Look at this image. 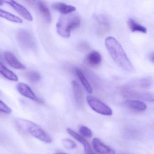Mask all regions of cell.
<instances>
[{
	"mask_svg": "<svg viewBox=\"0 0 154 154\" xmlns=\"http://www.w3.org/2000/svg\"><path fill=\"white\" fill-rule=\"evenodd\" d=\"M128 25L129 28L132 32H141L142 33H146L147 29L146 28L135 21L133 19L130 18L128 20Z\"/></svg>",
	"mask_w": 154,
	"mask_h": 154,
	"instance_id": "ac0fdd59",
	"label": "cell"
},
{
	"mask_svg": "<svg viewBox=\"0 0 154 154\" xmlns=\"http://www.w3.org/2000/svg\"><path fill=\"white\" fill-rule=\"evenodd\" d=\"M72 86L74 96L76 103L80 107H83L84 100L83 94L81 86L77 82L75 81L72 82Z\"/></svg>",
	"mask_w": 154,
	"mask_h": 154,
	"instance_id": "5bb4252c",
	"label": "cell"
},
{
	"mask_svg": "<svg viewBox=\"0 0 154 154\" xmlns=\"http://www.w3.org/2000/svg\"><path fill=\"white\" fill-rule=\"evenodd\" d=\"M152 79L151 77H146L139 80L136 84L143 88H147L151 86L152 84Z\"/></svg>",
	"mask_w": 154,
	"mask_h": 154,
	"instance_id": "603a6c76",
	"label": "cell"
},
{
	"mask_svg": "<svg viewBox=\"0 0 154 154\" xmlns=\"http://www.w3.org/2000/svg\"><path fill=\"white\" fill-rule=\"evenodd\" d=\"M75 72H76V75L79 78V80L81 81V83L83 85L85 89L87 91V92L90 94L92 93V89L91 86L90 85V83L87 81L82 70L79 68H77L75 69Z\"/></svg>",
	"mask_w": 154,
	"mask_h": 154,
	"instance_id": "d6986e66",
	"label": "cell"
},
{
	"mask_svg": "<svg viewBox=\"0 0 154 154\" xmlns=\"http://www.w3.org/2000/svg\"><path fill=\"white\" fill-rule=\"evenodd\" d=\"M4 58L8 64L16 69H25L26 66L21 63L12 53L7 52L4 54Z\"/></svg>",
	"mask_w": 154,
	"mask_h": 154,
	"instance_id": "30bf717a",
	"label": "cell"
},
{
	"mask_svg": "<svg viewBox=\"0 0 154 154\" xmlns=\"http://www.w3.org/2000/svg\"><path fill=\"white\" fill-rule=\"evenodd\" d=\"M17 89L20 94L38 102L41 103V100L38 98L30 87L24 83H19L17 85Z\"/></svg>",
	"mask_w": 154,
	"mask_h": 154,
	"instance_id": "52a82bcc",
	"label": "cell"
},
{
	"mask_svg": "<svg viewBox=\"0 0 154 154\" xmlns=\"http://www.w3.org/2000/svg\"><path fill=\"white\" fill-rule=\"evenodd\" d=\"M102 57L99 52L92 51L88 54L87 57V61L91 65L96 66L100 63Z\"/></svg>",
	"mask_w": 154,
	"mask_h": 154,
	"instance_id": "2e32d148",
	"label": "cell"
},
{
	"mask_svg": "<svg viewBox=\"0 0 154 154\" xmlns=\"http://www.w3.org/2000/svg\"></svg>",
	"mask_w": 154,
	"mask_h": 154,
	"instance_id": "d6a6232c",
	"label": "cell"
},
{
	"mask_svg": "<svg viewBox=\"0 0 154 154\" xmlns=\"http://www.w3.org/2000/svg\"><path fill=\"white\" fill-rule=\"evenodd\" d=\"M122 93L123 95L127 98H134L149 102H153L154 101L153 94L146 92L140 91L128 88H125L122 90Z\"/></svg>",
	"mask_w": 154,
	"mask_h": 154,
	"instance_id": "8992f818",
	"label": "cell"
},
{
	"mask_svg": "<svg viewBox=\"0 0 154 154\" xmlns=\"http://www.w3.org/2000/svg\"><path fill=\"white\" fill-rule=\"evenodd\" d=\"M105 45L114 62L122 69L128 72L133 71V65L126 55L119 42L112 37L105 39Z\"/></svg>",
	"mask_w": 154,
	"mask_h": 154,
	"instance_id": "6da1fadb",
	"label": "cell"
},
{
	"mask_svg": "<svg viewBox=\"0 0 154 154\" xmlns=\"http://www.w3.org/2000/svg\"><path fill=\"white\" fill-rule=\"evenodd\" d=\"M89 48H90L89 45L87 43H85V42H84V43L82 42V43L80 44L79 45V49L80 50H82V51L88 50Z\"/></svg>",
	"mask_w": 154,
	"mask_h": 154,
	"instance_id": "4316f807",
	"label": "cell"
},
{
	"mask_svg": "<svg viewBox=\"0 0 154 154\" xmlns=\"http://www.w3.org/2000/svg\"><path fill=\"white\" fill-rule=\"evenodd\" d=\"M124 104L130 109L138 112L144 111L147 108L146 105L144 102L136 100H126L124 102Z\"/></svg>",
	"mask_w": 154,
	"mask_h": 154,
	"instance_id": "8fae6325",
	"label": "cell"
},
{
	"mask_svg": "<svg viewBox=\"0 0 154 154\" xmlns=\"http://www.w3.org/2000/svg\"><path fill=\"white\" fill-rule=\"evenodd\" d=\"M54 154H67L66 153H63V152H57V153H55Z\"/></svg>",
	"mask_w": 154,
	"mask_h": 154,
	"instance_id": "f1b7e54d",
	"label": "cell"
},
{
	"mask_svg": "<svg viewBox=\"0 0 154 154\" xmlns=\"http://www.w3.org/2000/svg\"><path fill=\"white\" fill-rule=\"evenodd\" d=\"M149 58L151 62L154 63V53L153 52L149 54Z\"/></svg>",
	"mask_w": 154,
	"mask_h": 154,
	"instance_id": "83f0119b",
	"label": "cell"
},
{
	"mask_svg": "<svg viewBox=\"0 0 154 154\" xmlns=\"http://www.w3.org/2000/svg\"><path fill=\"white\" fill-rule=\"evenodd\" d=\"M0 73L8 80L13 81V82H17L18 81L17 76L13 72L4 66L1 61H0Z\"/></svg>",
	"mask_w": 154,
	"mask_h": 154,
	"instance_id": "e0dca14e",
	"label": "cell"
},
{
	"mask_svg": "<svg viewBox=\"0 0 154 154\" xmlns=\"http://www.w3.org/2000/svg\"><path fill=\"white\" fill-rule=\"evenodd\" d=\"M67 131L68 134H70L77 141L80 142L81 144H82L86 154H89V153H91L93 152L90 144L88 143L87 140L85 139L82 136L79 135L78 133H76V132L74 131L73 130L71 129V128H67Z\"/></svg>",
	"mask_w": 154,
	"mask_h": 154,
	"instance_id": "4fadbf2b",
	"label": "cell"
},
{
	"mask_svg": "<svg viewBox=\"0 0 154 154\" xmlns=\"http://www.w3.org/2000/svg\"><path fill=\"white\" fill-rule=\"evenodd\" d=\"M52 8L55 10L63 14L67 15L73 12L76 8L72 5H67L62 2H56L52 5Z\"/></svg>",
	"mask_w": 154,
	"mask_h": 154,
	"instance_id": "9a60e30c",
	"label": "cell"
},
{
	"mask_svg": "<svg viewBox=\"0 0 154 154\" xmlns=\"http://www.w3.org/2000/svg\"><path fill=\"white\" fill-rule=\"evenodd\" d=\"M86 100L90 107L97 113L106 116L112 115V109L97 98L91 95H88Z\"/></svg>",
	"mask_w": 154,
	"mask_h": 154,
	"instance_id": "277c9868",
	"label": "cell"
},
{
	"mask_svg": "<svg viewBox=\"0 0 154 154\" xmlns=\"http://www.w3.org/2000/svg\"><path fill=\"white\" fill-rule=\"evenodd\" d=\"M17 38L19 45L24 48L31 50L36 48L35 39L28 31L23 29L20 30L17 33Z\"/></svg>",
	"mask_w": 154,
	"mask_h": 154,
	"instance_id": "5b68a950",
	"label": "cell"
},
{
	"mask_svg": "<svg viewBox=\"0 0 154 154\" xmlns=\"http://www.w3.org/2000/svg\"><path fill=\"white\" fill-rule=\"evenodd\" d=\"M5 2L10 5L20 16L28 21H31L33 20V18L28 10L22 5L14 1H5Z\"/></svg>",
	"mask_w": 154,
	"mask_h": 154,
	"instance_id": "ba28073f",
	"label": "cell"
},
{
	"mask_svg": "<svg viewBox=\"0 0 154 154\" xmlns=\"http://www.w3.org/2000/svg\"><path fill=\"white\" fill-rule=\"evenodd\" d=\"M92 145L94 150L99 154H115L113 149L105 145L98 138L94 139Z\"/></svg>",
	"mask_w": 154,
	"mask_h": 154,
	"instance_id": "9c48e42d",
	"label": "cell"
},
{
	"mask_svg": "<svg viewBox=\"0 0 154 154\" xmlns=\"http://www.w3.org/2000/svg\"><path fill=\"white\" fill-rule=\"evenodd\" d=\"M3 2L1 1H0V6H1V5H3Z\"/></svg>",
	"mask_w": 154,
	"mask_h": 154,
	"instance_id": "f546056e",
	"label": "cell"
},
{
	"mask_svg": "<svg viewBox=\"0 0 154 154\" xmlns=\"http://www.w3.org/2000/svg\"><path fill=\"white\" fill-rule=\"evenodd\" d=\"M16 122L20 128L34 137L45 143H51L53 141L52 137L41 127L33 122L23 119H17Z\"/></svg>",
	"mask_w": 154,
	"mask_h": 154,
	"instance_id": "3957f363",
	"label": "cell"
},
{
	"mask_svg": "<svg viewBox=\"0 0 154 154\" xmlns=\"http://www.w3.org/2000/svg\"><path fill=\"white\" fill-rule=\"evenodd\" d=\"M35 2V6L38 10V12L41 14L43 18L48 23H51L52 21V17L49 9L45 3L42 1H36Z\"/></svg>",
	"mask_w": 154,
	"mask_h": 154,
	"instance_id": "7c38bea8",
	"label": "cell"
},
{
	"mask_svg": "<svg viewBox=\"0 0 154 154\" xmlns=\"http://www.w3.org/2000/svg\"><path fill=\"white\" fill-rule=\"evenodd\" d=\"M0 17L3 18L14 23L21 24L23 22V21L20 18L8 11L2 10L1 9H0Z\"/></svg>",
	"mask_w": 154,
	"mask_h": 154,
	"instance_id": "ffe728a7",
	"label": "cell"
},
{
	"mask_svg": "<svg viewBox=\"0 0 154 154\" xmlns=\"http://www.w3.org/2000/svg\"><path fill=\"white\" fill-rule=\"evenodd\" d=\"M81 20L75 14L63 15L59 18L56 25L57 33L65 38H68L71 35V31L80 26Z\"/></svg>",
	"mask_w": 154,
	"mask_h": 154,
	"instance_id": "7a4b0ae2",
	"label": "cell"
},
{
	"mask_svg": "<svg viewBox=\"0 0 154 154\" xmlns=\"http://www.w3.org/2000/svg\"><path fill=\"white\" fill-rule=\"evenodd\" d=\"M79 131L81 135L87 138H90L92 136V131L88 127L85 126H82L80 127Z\"/></svg>",
	"mask_w": 154,
	"mask_h": 154,
	"instance_id": "d4e9b609",
	"label": "cell"
},
{
	"mask_svg": "<svg viewBox=\"0 0 154 154\" xmlns=\"http://www.w3.org/2000/svg\"><path fill=\"white\" fill-rule=\"evenodd\" d=\"M62 143L64 146L68 149H74L77 147L76 143L69 139H63L62 140Z\"/></svg>",
	"mask_w": 154,
	"mask_h": 154,
	"instance_id": "cb8c5ba5",
	"label": "cell"
},
{
	"mask_svg": "<svg viewBox=\"0 0 154 154\" xmlns=\"http://www.w3.org/2000/svg\"><path fill=\"white\" fill-rule=\"evenodd\" d=\"M12 110L6 103L0 100V112L10 114L11 113Z\"/></svg>",
	"mask_w": 154,
	"mask_h": 154,
	"instance_id": "484cf974",
	"label": "cell"
},
{
	"mask_svg": "<svg viewBox=\"0 0 154 154\" xmlns=\"http://www.w3.org/2000/svg\"><path fill=\"white\" fill-rule=\"evenodd\" d=\"M26 76L28 80L33 82H37L41 79L40 74L35 71H30L26 74Z\"/></svg>",
	"mask_w": 154,
	"mask_h": 154,
	"instance_id": "7402d4cb",
	"label": "cell"
},
{
	"mask_svg": "<svg viewBox=\"0 0 154 154\" xmlns=\"http://www.w3.org/2000/svg\"><path fill=\"white\" fill-rule=\"evenodd\" d=\"M97 21L99 23L100 27L98 29V33L100 34L104 33L109 29V25L107 20L103 16H98L97 17Z\"/></svg>",
	"mask_w": 154,
	"mask_h": 154,
	"instance_id": "44dd1931",
	"label": "cell"
},
{
	"mask_svg": "<svg viewBox=\"0 0 154 154\" xmlns=\"http://www.w3.org/2000/svg\"><path fill=\"white\" fill-rule=\"evenodd\" d=\"M95 154V153H94L93 152H91V153H89V154Z\"/></svg>",
	"mask_w": 154,
	"mask_h": 154,
	"instance_id": "4dcf8cb0",
	"label": "cell"
},
{
	"mask_svg": "<svg viewBox=\"0 0 154 154\" xmlns=\"http://www.w3.org/2000/svg\"><path fill=\"white\" fill-rule=\"evenodd\" d=\"M1 60H2V58H1V56H0V61H1Z\"/></svg>",
	"mask_w": 154,
	"mask_h": 154,
	"instance_id": "1f68e13d",
	"label": "cell"
}]
</instances>
